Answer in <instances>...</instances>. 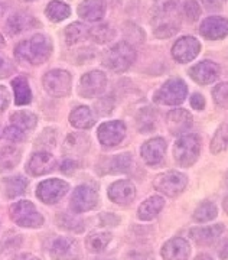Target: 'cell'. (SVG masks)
I'll return each mask as SVG.
<instances>
[{
	"instance_id": "f1b7e54d",
	"label": "cell",
	"mask_w": 228,
	"mask_h": 260,
	"mask_svg": "<svg viewBox=\"0 0 228 260\" xmlns=\"http://www.w3.org/2000/svg\"><path fill=\"white\" fill-rule=\"evenodd\" d=\"M113 236L107 232H94L91 233L87 240H85V246L87 250L90 253H101L106 250V247L109 246V243L111 242Z\"/></svg>"
},
{
	"instance_id": "681fc988",
	"label": "cell",
	"mask_w": 228,
	"mask_h": 260,
	"mask_svg": "<svg viewBox=\"0 0 228 260\" xmlns=\"http://www.w3.org/2000/svg\"><path fill=\"white\" fill-rule=\"evenodd\" d=\"M13 260H41L37 256H34V254H30V253H22V254H18L16 257Z\"/></svg>"
},
{
	"instance_id": "4fadbf2b",
	"label": "cell",
	"mask_w": 228,
	"mask_h": 260,
	"mask_svg": "<svg viewBox=\"0 0 228 260\" xmlns=\"http://www.w3.org/2000/svg\"><path fill=\"white\" fill-rule=\"evenodd\" d=\"M200 34L210 41H218L228 37V19L222 16L205 18L200 25Z\"/></svg>"
},
{
	"instance_id": "7a4b0ae2",
	"label": "cell",
	"mask_w": 228,
	"mask_h": 260,
	"mask_svg": "<svg viewBox=\"0 0 228 260\" xmlns=\"http://www.w3.org/2000/svg\"><path fill=\"white\" fill-rule=\"evenodd\" d=\"M136 51L127 42H119L103 52L101 61L106 68L113 73H124L127 71L136 61Z\"/></svg>"
},
{
	"instance_id": "5b68a950",
	"label": "cell",
	"mask_w": 228,
	"mask_h": 260,
	"mask_svg": "<svg viewBox=\"0 0 228 260\" xmlns=\"http://www.w3.org/2000/svg\"><path fill=\"white\" fill-rule=\"evenodd\" d=\"M188 95V87L182 78H171L155 93V102L164 106H179Z\"/></svg>"
},
{
	"instance_id": "bcb514c9",
	"label": "cell",
	"mask_w": 228,
	"mask_h": 260,
	"mask_svg": "<svg viewBox=\"0 0 228 260\" xmlns=\"http://www.w3.org/2000/svg\"><path fill=\"white\" fill-rule=\"evenodd\" d=\"M77 167V164L71 160L70 158L64 159V162H62V165H61V171L64 172V174H70V172H73L74 169Z\"/></svg>"
},
{
	"instance_id": "f35d334b",
	"label": "cell",
	"mask_w": 228,
	"mask_h": 260,
	"mask_svg": "<svg viewBox=\"0 0 228 260\" xmlns=\"http://www.w3.org/2000/svg\"><path fill=\"white\" fill-rule=\"evenodd\" d=\"M137 124L140 132H150L152 129H155V114L150 109H143L140 112L137 117Z\"/></svg>"
},
{
	"instance_id": "7bdbcfd3",
	"label": "cell",
	"mask_w": 228,
	"mask_h": 260,
	"mask_svg": "<svg viewBox=\"0 0 228 260\" xmlns=\"http://www.w3.org/2000/svg\"><path fill=\"white\" fill-rule=\"evenodd\" d=\"M225 2L227 0H202V5L208 12H219L224 8Z\"/></svg>"
},
{
	"instance_id": "d4e9b609",
	"label": "cell",
	"mask_w": 228,
	"mask_h": 260,
	"mask_svg": "<svg viewBox=\"0 0 228 260\" xmlns=\"http://www.w3.org/2000/svg\"><path fill=\"white\" fill-rule=\"evenodd\" d=\"M22 152L16 146H2L0 148V172L10 171L20 162Z\"/></svg>"
},
{
	"instance_id": "4dcf8cb0",
	"label": "cell",
	"mask_w": 228,
	"mask_h": 260,
	"mask_svg": "<svg viewBox=\"0 0 228 260\" xmlns=\"http://www.w3.org/2000/svg\"><path fill=\"white\" fill-rule=\"evenodd\" d=\"M12 124L16 126L18 129L22 132H29L34 130L38 124V117L32 112H26V110H20V112L15 113L12 116Z\"/></svg>"
},
{
	"instance_id": "3957f363",
	"label": "cell",
	"mask_w": 228,
	"mask_h": 260,
	"mask_svg": "<svg viewBox=\"0 0 228 260\" xmlns=\"http://www.w3.org/2000/svg\"><path fill=\"white\" fill-rule=\"evenodd\" d=\"M10 218L20 227L26 229H39L44 225V217L38 211V208L30 201L20 200L10 205Z\"/></svg>"
},
{
	"instance_id": "277c9868",
	"label": "cell",
	"mask_w": 228,
	"mask_h": 260,
	"mask_svg": "<svg viewBox=\"0 0 228 260\" xmlns=\"http://www.w3.org/2000/svg\"><path fill=\"white\" fill-rule=\"evenodd\" d=\"M200 138L197 135H183L175 142L174 158L182 168L192 167L200 156Z\"/></svg>"
},
{
	"instance_id": "f907efd6",
	"label": "cell",
	"mask_w": 228,
	"mask_h": 260,
	"mask_svg": "<svg viewBox=\"0 0 228 260\" xmlns=\"http://www.w3.org/2000/svg\"><path fill=\"white\" fill-rule=\"evenodd\" d=\"M195 260H214L211 256H208V254H200V256H197L195 257Z\"/></svg>"
},
{
	"instance_id": "d6a6232c",
	"label": "cell",
	"mask_w": 228,
	"mask_h": 260,
	"mask_svg": "<svg viewBox=\"0 0 228 260\" xmlns=\"http://www.w3.org/2000/svg\"><path fill=\"white\" fill-rule=\"evenodd\" d=\"M132 155L130 153H120L107 160V172L109 174H124L128 172L132 167Z\"/></svg>"
},
{
	"instance_id": "8fae6325",
	"label": "cell",
	"mask_w": 228,
	"mask_h": 260,
	"mask_svg": "<svg viewBox=\"0 0 228 260\" xmlns=\"http://www.w3.org/2000/svg\"><path fill=\"white\" fill-rule=\"evenodd\" d=\"M99 204V194L91 185H80L75 188L71 198V208L75 213H85Z\"/></svg>"
},
{
	"instance_id": "ac0fdd59",
	"label": "cell",
	"mask_w": 228,
	"mask_h": 260,
	"mask_svg": "<svg viewBox=\"0 0 228 260\" xmlns=\"http://www.w3.org/2000/svg\"><path fill=\"white\" fill-rule=\"evenodd\" d=\"M55 158L52 153L45 152V150H41L32 155V158L29 159L27 162V172L34 177H41V175H45L49 174L52 169L55 168Z\"/></svg>"
},
{
	"instance_id": "603a6c76",
	"label": "cell",
	"mask_w": 228,
	"mask_h": 260,
	"mask_svg": "<svg viewBox=\"0 0 228 260\" xmlns=\"http://www.w3.org/2000/svg\"><path fill=\"white\" fill-rule=\"evenodd\" d=\"M165 207V200L160 195H153L150 198L145 200L139 210H137V217L142 221H150L157 217V214L162 211V208Z\"/></svg>"
},
{
	"instance_id": "4316f807",
	"label": "cell",
	"mask_w": 228,
	"mask_h": 260,
	"mask_svg": "<svg viewBox=\"0 0 228 260\" xmlns=\"http://www.w3.org/2000/svg\"><path fill=\"white\" fill-rule=\"evenodd\" d=\"M2 188H3V192L8 198H15L22 195L27 188V179L23 177H10L5 178L3 182H2Z\"/></svg>"
},
{
	"instance_id": "74e56055",
	"label": "cell",
	"mask_w": 228,
	"mask_h": 260,
	"mask_svg": "<svg viewBox=\"0 0 228 260\" xmlns=\"http://www.w3.org/2000/svg\"><path fill=\"white\" fill-rule=\"evenodd\" d=\"M212 99L221 109H228V83H221L214 87Z\"/></svg>"
},
{
	"instance_id": "f5cc1de1",
	"label": "cell",
	"mask_w": 228,
	"mask_h": 260,
	"mask_svg": "<svg viewBox=\"0 0 228 260\" xmlns=\"http://www.w3.org/2000/svg\"><path fill=\"white\" fill-rule=\"evenodd\" d=\"M3 13H5V6H3V5H0V18L3 16Z\"/></svg>"
},
{
	"instance_id": "1f68e13d",
	"label": "cell",
	"mask_w": 228,
	"mask_h": 260,
	"mask_svg": "<svg viewBox=\"0 0 228 260\" xmlns=\"http://www.w3.org/2000/svg\"><path fill=\"white\" fill-rule=\"evenodd\" d=\"M45 13L49 20H52V22H62L64 19H67L71 15V8L67 3H64V2L54 0V2H51L46 6Z\"/></svg>"
},
{
	"instance_id": "60d3db41",
	"label": "cell",
	"mask_w": 228,
	"mask_h": 260,
	"mask_svg": "<svg viewBox=\"0 0 228 260\" xmlns=\"http://www.w3.org/2000/svg\"><path fill=\"white\" fill-rule=\"evenodd\" d=\"M5 139L10 140V142H22V140L26 139V133L22 132L20 129H18L16 126L10 124L9 127L5 129V133H3Z\"/></svg>"
},
{
	"instance_id": "30bf717a",
	"label": "cell",
	"mask_w": 228,
	"mask_h": 260,
	"mask_svg": "<svg viewBox=\"0 0 228 260\" xmlns=\"http://www.w3.org/2000/svg\"><path fill=\"white\" fill-rule=\"evenodd\" d=\"M68 184L62 179H46L44 182H41L37 188L38 198L45 203V204H55L58 203L68 191Z\"/></svg>"
},
{
	"instance_id": "db71d44e",
	"label": "cell",
	"mask_w": 228,
	"mask_h": 260,
	"mask_svg": "<svg viewBox=\"0 0 228 260\" xmlns=\"http://www.w3.org/2000/svg\"><path fill=\"white\" fill-rule=\"evenodd\" d=\"M3 45H5V38L0 35V47H3Z\"/></svg>"
},
{
	"instance_id": "d6986e66",
	"label": "cell",
	"mask_w": 228,
	"mask_h": 260,
	"mask_svg": "<svg viewBox=\"0 0 228 260\" xmlns=\"http://www.w3.org/2000/svg\"><path fill=\"white\" fill-rule=\"evenodd\" d=\"M140 153L147 165L150 167L159 165L164 160L165 153H166V142L162 138H153V139L147 140L140 149Z\"/></svg>"
},
{
	"instance_id": "11a10c76",
	"label": "cell",
	"mask_w": 228,
	"mask_h": 260,
	"mask_svg": "<svg viewBox=\"0 0 228 260\" xmlns=\"http://www.w3.org/2000/svg\"><path fill=\"white\" fill-rule=\"evenodd\" d=\"M92 260H110V259H92Z\"/></svg>"
},
{
	"instance_id": "b9f144b4",
	"label": "cell",
	"mask_w": 228,
	"mask_h": 260,
	"mask_svg": "<svg viewBox=\"0 0 228 260\" xmlns=\"http://www.w3.org/2000/svg\"><path fill=\"white\" fill-rule=\"evenodd\" d=\"M15 67L10 62L9 59H6L5 56L0 55V78H6L10 74H13Z\"/></svg>"
},
{
	"instance_id": "f546056e",
	"label": "cell",
	"mask_w": 228,
	"mask_h": 260,
	"mask_svg": "<svg viewBox=\"0 0 228 260\" xmlns=\"http://www.w3.org/2000/svg\"><path fill=\"white\" fill-rule=\"evenodd\" d=\"M12 87H13V91H15V103L18 106H25L29 104L32 100V91H30V87L27 83L26 78L23 77H18L12 81Z\"/></svg>"
},
{
	"instance_id": "9a60e30c",
	"label": "cell",
	"mask_w": 228,
	"mask_h": 260,
	"mask_svg": "<svg viewBox=\"0 0 228 260\" xmlns=\"http://www.w3.org/2000/svg\"><path fill=\"white\" fill-rule=\"evenodd\" d=\"M168 129L175 136H183L188 130L191 129L193 124L191 113L185 109H175L168 113L166 117Z\"/></svg>"
},
{
	"instance_id": "7dc6e473",
	"label": "cell",
	"mask_w": 228,
	"mask_h": 260,
	"mask_svg": "<svg viewBox=\"0 0 228 260\" xmlns=\"http://www.w3.org/2000/svg\"><path fill=\"white\" fill-rule=\"evenodd\" d=\"M127 260H153V257L150 254H146V253H130L127 256Z\"/></svg>"
},
{
	"instance_id": "83f0119b",
	"label": "cell",
	"mask_w": 228,
	"mask_h": 260,
	"mask_svg": "<svg viewBox=\"0 0 228 260\" xmlns=\"http://www.w3.org/2000/svg\"><path fill=\"white\" fill-rule=\"evenodd\" d=\"M210 149L214 155H218L228 149V117L215 130L214 138L211 140Z\"/></svg>"
},
{
	"instance_id": "7c38bea8",
	"label": "cell",
	"mask_w": 228,
	"mask_h": 260,
	"mask_svg": "<svg viewBox=\"0 0 228 260\" xmlns=\"http://www.w3.org/2000/svg\"><path fill=\"white\" fill-rule=\"evenodd\" d=\"M126 136V124L123 121H106L99 127V140L101 145L113 148L117 146Z\"/></svg>"
},
{
	"instance_id": "ee69618b",
	"label": "cell",
	"mask_w": 228,
	"mask_h": 260,
	"mask_svg": "<svg viewBox=\"0 0 228 260\" xmlns=\"http://www.w3.org/2000/svg\"><path fill=\"white\" fill-rule=\"evenodd\" d=\"M10 94L5 85H0V112H5L9 107Z\"/></svg>"
},
{
	"instance_id": "c3c4849f",
	"label": "cell",
	"mask_w": 228,
	"mask_h": 260,
	"mask_svg": "<svg viewBox=\"0 0 228 260\" xmlns=\"http://www.w3.org/2000/svg\"><path fill=\"white\" fill-rule=\"evenodd\" d=\"M218 256L221 257V259H228V237L222 242V244H221V249H219L218 251Z\"/></svg>"
},
{
	"instance_id": "9c48e42d",
	"label": "cell",
	"mask_w": 228,
	"mask_h": 260,
	"mask_svg": "<svg viewBox=\"0 0 228 260\" xmlns=\"http://www.w3.org/2000/svg\"><path fill=\"white\" fill-rule=\"evenodd\" d=\"M200 52H201V44L193 37L179 38L172 47V56L179 64L191 62L200 55Z\"/></svg>"
},
{
	"instance_id": "e575fe53",
	"label": "cell",
	"mask_w": 228,
	"mask_h": 260,
	"mask_svg": "<svg viewBox=\"0 0 228 260\" xmlns=\"http://www.w3.org/2000/svg\"><path fill=\"white\" fill-rule=\"evenodd\" d=\"M30 22H32L30 16H27L25 13H15V15H12L8 19L6 28H8V32H9L10 35H18V34L29 28Z\"/></svg>"
},
{
	"instance_id": "ab89813d",
	"label": "cell",
	"mask_w": 228,
	"mask_h": 260,
	"mask_svg": "<svg viewBox=\"0 0 228 260\" xmlns=\"http://www.w3.org/2000/svg\"><path fill=\"white\" fill-rule=\"evenodd\" d=\"M183 13L189 22H195L201 16V8L197 0H188L183 5Z\"/></svg>"
},
{
	"instance_id": "cb8c5ba5",
	"label": "cell",
	"mask_w": 228,
	"mask_h": 260,
	"mask_svg": "<svg viewBox=\"0 0 228 260\" xmlns=\"http://www.w3.org/2000/svg\"><path fill=\"white\" fill-rule=\"evenodd\" d=\"M90 148V140L82 133H71L64 142V153L70 156H77L85 153Z\"/></svg>"
},
{
	"instance_id": "8992f818",
	"label": "cell",
	"mask_w": 228,
	"mask_h": 260,
	"mask_svg": "<svg viewBox=\"0 0 228 260\" xmlns=\"http://www.w3.org/2000/svg\"><path fill=\"white\" fill-rule=\"evenodd\" d=\"M188 185V178L182 172L178 171H168L160 175H157L153 181V186L159 192H162L166 197H178L182 194L183 189Z\"/></svg>"
},
{
	"instance_id": "816d5d0a",
	"label": "cell",
	"mask_w": 228,
	"mask_h": 260,
	"mask_svg": "<svg viewBox=\"0 0 228 260\" xmlns=\"http://www.w3.org/2000/svg\"><path fill=\"white\" fill-rule=\"evenodd\" d=\"M222 208H224V211L228 214V195L224 198V201H222Z\"/></svg>"
},
{
	"instance_id": "44dd1931",
	"label": "cell",
	"mask_w": 228,
	"mask_h": 260,
	"mask_svg": "<svg viewBox=\"0 0 228 260\" xmlns=\"http://www.w3.org/2000/svg\"><path fill=\"white\" fill-rule=\"evenodd\" d=\"M225 232L224 224H214V225H208V227H197L192 229L189 232V237L197 244L201 246H210L214 244L219 239V236Z\"/></svg>"
},
{
	"instance_id": "f6af8a7d",
	"label": "cell",
	"mask_w": 228,
	"mask_h": 260,
	"mask_svg": "<svg viewBox=\"0 0 228 260\" xmlns=\"http://www.w3.org/2000/svg\"><path fill=\"white\" fill-rule=\"evenodd\" d=\"M191 106L192 109H195V110H198V112H201L205 109V99H204V95L200 93H195L191 97Z\"/></svg>"
},
{
	"instance_id": "ba28073f",
	"label": "cell",
	"mask_w": 228,
	"mask_h": 260,
	"mask_svg": "<svg viewBox=\"0 0 228 260\" xmlns=\"http://www.w3.org/2000/svg\"><path fill=\"white\" fill-rule=\"evenodd\" d=\"M106 85H107L106 74L94 70L81 77L80 85H78V94L84 99H94L104 93Z\"/></svg>"
},
{
	"instance_id": "6da1fadb",
	"label": "cell",
	"mask_w": 228,
	"mask_h": 260,
	"mask_svg": "<svg viewBox=\"0 0 228 260\" xmlns=\"http://www.w3.org/2000/svg\"><path fill=\"white\" fill-rule=\"evenodd\" d=\"M52 44L45 35H34L26 41H22L15 48V56L20 62L39 65L44 64L51 56Z\"/></svg>"
},
{
	"instance_id": "e0dca14e",
	"label": "cell",
	"mask_w": 228,
	"mask_h": 260,
	"mask_svg": "<svg viewBox=\"0 0 228 260\" xmlns=\"http://www.w3.org/2000/svg\"><path fill=\"white\" fill-rule=\"evenodd\" d=\"M109 198L119 205H127L136 198V186L127 179H120L109 186Z\"/></svg>"
},
{
	"instance_id": "836d02e7",
	"label": "cell",
	"mask_w": 228,
	"mask_h": 260,
	"mask_svg": "<svg viewBox=\"0 0 228 260\" xmlns=\"http://www.w3.org/2000/svg\"><path fill=\"white\" fill-rule=\"evenodd\" d=\"M217 215H218V210H217L215 204L211 201H204L202 204L195 208L192 217L197 223H208L211 220H214Z\"/></svg>"
},
{
	"instance_id": "9f6ffc18",
	"label": "cell",
	"mask_w": 228,
	"mask_h": 260,
	"mask_svg": "<svg viewBox=\"0 0 228 260\" xmlns=\"http://www.w3.org/2000/svg\"><path fill=\"white\" fill-rule=\"evenodd\" d=\"M25 2H32V0H25Z\"/></svg>"
},
{
	"instance_id": "5bb4252c",
	"label": "cell",
	"mask_w": 228,
	"mask_h": 260,
	"mask_svg": "<svg viewBox=\"0 0 228 260\" xmlns=\"http://www.w3.org/2000/svg\"><path fill=\"white\" fill-rule=\"evenodd\" d=\"M52 260H77L80 257V247L77 240L71 237H58L51 246Z\"/></svg>"
},
{
	"instance_id": "484cf974",
	"label": "cell",
	"mask_w": 228,
	"mask_h": 260,
	"mask_svg": "<svg viewBox=\"0 0 228 260\" xmlns=\"http://www.w3.org/2000/svg\"><path fill=\"white\" fill-rule=\"evenodd\" d=\"M70 121H71V124H73L74 127L87 130L94 124V116H92V112L90 110V107L80 106V107L74 109L73 113L70 114Z\"/></svg>"
},
{
	"instance_id": "2e32d148",
	"label": "cell",
	"mask_w": 228,
	"mask_h": 260,
	"mask_svg": "<svg viewBox=\"0 0 228 260\" xmlns=\"http://www.w3.org/2000/svg\"><path fill=\"white\" fill-rule=\"evenodd\" d=\"M188 73L195 83L201 84V85H208L218 78L219 67L215 62L205 59V61H201V62L191 67Z\"/></svg>"
},
{
	"instance_id": "7402d4cb",
	"label": "cell",
	"mask_w": 228,
	"mask_h": 260,
	"mask_svg": "<svg viewBox=\"0 0 228 260\" xmlns=\"http://www.w3.org/2000/svg\"><path fill=\"white\" fill-rule=\"evenodd\" d=\"M78 16L88 22H99L106 15L104 0H84L78 6Z\"/></svg>"
},
{
	"instance_id": "52a82bcc",
	"label": "cell",
	"mask_w": 228,
	"mask_h": 260,
	"mask_svg": "<svg viewBox=\"0 0 228 260\" xmlns=\"http://www.w3.org/2000/svg\"><path fill=\"white\" fill-rule=\"evenodd\" d=\"M42 83L48 94L54 97H65L71 91L73 78L71 74L65 70H52L46 73Z\"/></svg>"
},
{
	"instance_id": "8d00e7d4",
	"label": "cell",
	"mask_w": 228,
	"mask_h": 260,
	"mask_svg": "<svg viewBox=\"0 0 228 260\" xmlns=\"http://www.w3.org/2000/svg\"><path fill=\"white\" fill-rule=\"evenodd\" d=\"M88 37L91 38L95 44L104 45L114 38V29L109 25H99V26L88 29Z\"/></svg>"
},
{
	"instance_id": "ffe728a7",
	"label": "cell",
	"mask_w": 228,
	"mask_h": 260,
	"mask_svg": "<svg viewBox=\"0 0 228 260\" xmlns=\"http://www.w3.org/2000/svg\"><path fill=\"white\" fill-rule=\"evenodd\" d=\"M189 254V243L182 237H174L165 243L162 247V257L165 260H188Z\"/></svg>"
},
{
	"instance_id": "d590c367",
	"label": "cell",
	"mask_w": 228,
	"mask_h": 260,
	"mask_svg": "<svg viewBox=\"0 0 228 260\" xmlns=\"http://www.w3.org/2000/svg\"><path fill=\"white\" fill-rule=\"evenodd\" d=\"M85 37H88V28L84 23L74 22L70 26L65 28V41L68 45H75V44L81 42Z\"/></svg>"
}]
</instances>
